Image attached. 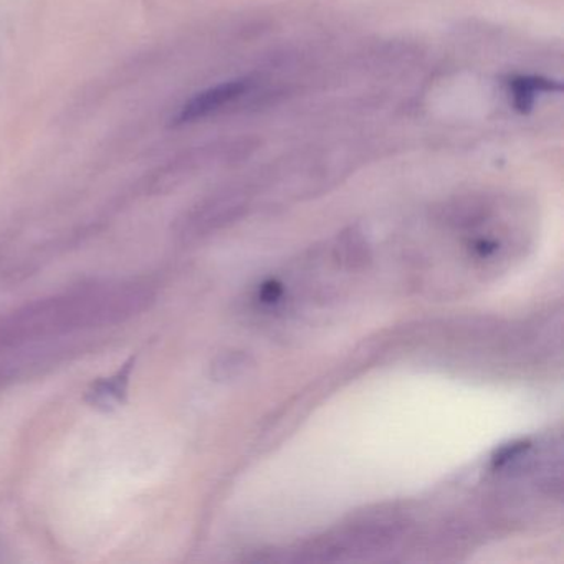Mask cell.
Listing matches in <instances>:
<instances>
[{"label": "cell", "instance_id": "4", "mask_svg": "<svg viewBox=\"0 0 564 564\" xmlns=\"http://www.w3.org/2000/svg\"><path fill=\"white\" fill-rule=\"evenodd\" d=\"M252 368V361L243 352H224L213 365V376L217 381H234Z\"/></svg>", "mask_w": 564, "mask_h": 564}, {"label": "cell", "instance_id": "5", "mask_svg": "<svg viewBox=\"0 0 564 564\" xmlns=\"http://www.w3.org/2000/svg\"><path fill=\"white\" fill-rule=\"evenodd\" d=\"M543 90H550L544 82L518 78L511 84V97H513L514 107L520 111L530 110L534 100H536V95Z\"/></svg>", "mask_w": 564, "mask_h": 564}, {"label": "cell", "instance_id": "3", "mask_svg": "<svg viewBox=\"0 0 564 564\" xmlns=\"http://www.w3.org/2000/svg\"><path fill=\"white\" fill-rule=\"evenodd\" d=\"M134 359H131L118 375L104 381L95 382L88 392V401L97 408L110 409L123 401L127 394L128 381H130L131 369H133Z\"/></svg>", "mask_w": 564, "mask_h": 564}, {"label": "cell", "instance_id": "1", "mask_svg": "<svg viewBox=\"0 0 564 564\" xmlns=\"http://www.w3.org/2000/svg\"><path fill=\"white\" fill-rule=\"evenodd\" d=\"M247 206L249 193L243 187H230L213 194L184 217L180 236L186 240L209 236L242 216Z\"/></svg>", "mask_w": 564, "mask_h": 564}, {"label": "cell", "instance_id": "2", "mask_svg": "<svg viewBox=\"0 0 564 564\" xmlns=\"http://www.w3.org/2000/svg\"><path fill=\"white\" fill-rule=\"evenodd\" d=\"M253 85H256V82L252 78H237V80L224 82V84L216 85V87L207 88V90L200 91L196 97L191 98L181 108L180 113L176 115V123H194V121L213 117V115L223 111L224 108L230 107V105L247 97L253 90Z\"/></svg>", "mask_w": 564, "mask_h": 564}]
</instances>
